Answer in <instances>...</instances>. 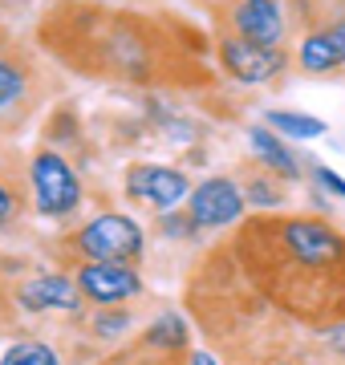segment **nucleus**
Masks as SVG:
<instances>
[{"label":"nucleus","instance_id":"nucleus-19","mask_svg":"<svg viewBox=\"0 0 345 365\" xmlns=\"http://www.w3.org/2000/svg\"><path fill=\"white\" fill-rule=\"evenodd\" d=\"M9 215H13V195H9V191L0 187V223L9 220Z\"/></svg>","mask_w":345,"mask_h":365},{"label":"nucleus","instance_id":"nucleus-8","mask_svg":"<svg viewBox=\"0 0 345 365\" xmlns=\"http://www.w3.org/2000/svg\"><path fill=\"white\" fill-rule=\"evenodd\" d=\"M236 29H240V37H244V41L272 49V45L284 37V16H280V4H277V0H244V4L236 9Z\"/></svg>","mask_w":345,"mask_h":365},{"label":"nucleus","instance_id":"nucleus-6","mask_svg":"<svg viewBox=\"0 0 345 365\" xmlns=\"http://www.w3.org/2000/svg\"><path fill=\"white\" fill-rule=\"evenodd\" d=\"M126 191H130L134 199H143L146 207L171 211L175 203L187 195V179L179 175V170H171V167L138 163V167H130V175H126Z\"/></svg>","mask_w":345,"mask_h":365},{"label":"nucleus","instance_id":"nucleus-14","mask_svg":"<svg viewBox=\"0 0 345 365\" xmlns=\"http://www.w3.org/2000/svg\"><path fill=\"white\" fill-rule=\"evenodd\" d=\"M25 90H29V73L21 69V61L9 57V53H0V110L16 106L25 98Z\"/></svg>","mask_w":345,"mask_h":365},{"label":"nucleus","instance_id":"nucleus-21","mask_svg":"<svg viewBox=\"0 0 345 365\" xmlns=\"http://www.w3.org/2000/svg\"><path fill=\"white\" fill-rule=\"evenodd\" d=\"M280 365H289V361H280Z\"/></svg>","mask_w":345,"mask_h":365},{"label":"nucleus","instance_id":"nucleus-15","mask_svg":"<svg viewBox=\"0 0 345 365\" xmlns=\"http://www.w3.org/2000/svg\"><path fill=\"white\" fill-rule=\"evenodd\" d=\"M0 365H61V361L45 341H16L13 349L0 357Z\"/></svg>","mask_w":345,"mask_h":365},{"label":"nucleus","instance_id":"nucleus-2","mask_svg":"<svg viewBox=\"0 0 345 365\" xmlns=\"http://www.w3.org/2000/svg\"><path fill=\"white\" fill-rule=\"evenodd\" d=\"M78 248L93 264H134L143 256V227L130 215H98L78 232Z\"/></svg>","mask_w":345,"mask_h":365},{"label":"nucleus","instance_id":"nucleus-16","mask_svg":"<svg viewBox=\"0 0 345 365\" xmlns=\"http://www.w3.org/2000/svg\"><path fill=\"white\" fill-rule=\"evenodd\" d=\"M126 321H130L126 313H114V309H106V313L98 317V333H122V329H126Z\"/></svg>","mask_w":345,"mask_h":365},{"label":"nucleus","instance_id":"nucleus-5","mask_svg":"<svg viewBox=\"0 0 345 365\" xmlns=\"http://www.w3.org/2000/svg\"><path fill=\"white\" fill-rule=\"evenodd\" d=\"M220 57H224V69L232 78L248 81V86H260V81L277 78L284 69V53L280 49H264V45H252L244 37H227L220 45Z\"/></svg>","mask_w":345,"mask_h":365},{"label":"nucleus","instance_id":"nucleus-10","mask_svg":"<svg viewBox=\"0 0 345 365\" xmlns=\"http://www.w3.org/2000/svg\"><path fill=\"white\" fill-rule=\"evenodd\" d=\"M301 66L309 73H329V69L345 66V21L305 37V45H301Z\"/></svg>","mask_w":345,"mask_h":365},{"label":"nucleus","instance_id":"nucleus-13","mask_svg":"<svg viewBox=\"0 0 345 365\" xmlns=\"http://www.w3.org/2000/svg\"><path fill=\"white\" fill-rule=\"evenodd\" d=\"M268 122L277 126L284 138H321L325 122L313 114H292V110H268Z\"/></svg>","mask_w":345,"mask_h":365},{"label":"nucleus","instance_id":"nucleus-9","mask_svg":"<svg viewBox=\"0 0 345 365\" xmlns=\"http://www.w3.org/2000/svg\"><path fill=\"white\" fill-rule=\"evenodd\" d=\"M21 304H25L29 313H45V309H61V313H73L81 304V288L66 276H37V280H29L21 284Z\"/></svg>","mask_w":345,"mask_h":365},{"label":"nucleus","instance_id":"nucleus-7","mask_svg":"<svg viewBox=\"0 0 345 365\" xmlns=\"http://www.w3.org/2000/svg\"><path fill=\"white\" fill-rule=\"evenodd\" d=\"M78 288L81 297L98 300V304H122L143 292V280L126 268V264H86L78 272Z\"/></svg>","mask_w":345,"mask_h":365},{"label":"nucleus","instance_id":"nucleus-11","mask_svg":"<svg viewBox=\"0 0 345 365\" xmlns=\"http://www.w3.org/2000/svg\"><path fill=\"white\" fill-rule=\"evenodd\" d=\"M248 143H252L256 158H260L268 170H277V175H284V179H297V175H301V163H297V155H292L289 146L280 143L277 134L268 130V126H252Z\"/></svg>","mask_w":345,"mask_h":365},{"label":"nucleus","instance_id":"nucleus-12","mask_svg":"<svg viewBox=\"0 0 345 365\" xmlns=\"http://www.w3.org/2000/svg\"><path fill=\"white\" fill-rule=\"evenodd\" d=\"M146 345H155L159 353H179V349H187V321L183 317H175V313H167V317H159L155 325L146 329Z\"/></svg>","mask_w":345,"mask_h":365},{"label":"nucleus","instance_id":"nucleus-17","mask_svg":"<svg viewBox=\"0 0 345 365\" xmlns=\"http://www.w3.org/2000/svg\"><path fill=\"white\" fill-rule=\"evenodd\" d=\"M317 182H321V187H329L333 195L345 199V179H341V175H333L329 167H317Z\"/></svg>","mask_w":345,"mask_h":365},{"label":"nucleus","instance_id":"nucleus-20","mask_svg":"<svg viewBox=\"0 0 345 365\" xmlns=\"http://www.w3.org/2000/svg\"><path fill=\"white\" fill-rule=\"evenodd\" d=\"M191 365H215V361L207 357V353H195V357H191Z\"/></svg>","mask_w":345,"mask_h":365},{"label":"nucleus","instance_id":"nucleus-1","mask_svg":"<svg viewBox=\"0 0 345 365\" xmlns=\"http://www.w3.org/2000/svg\"><path fill=\"white\" fill-rule=\"evenodd\" d=\"M244 264L284 313L301 321L345 317V235L321 220H256L240 235Z\"/></svg>","mask_w":345,"mask_h":365},{"label":"nucleus","instance_id":"nucleus-3","mask_svg":"<svg viewBox=\"0 0 345 365\" xmlns=\"http://www.w3.org/2000/svg\"><path fill=\"white\" fill-rule=\"evenodd\" d=\"M29 179H33V199H37V211L49 215V220H61L81 203V187L78 175L69 170V163L53 150H41L33 155V167H29Z\"/></svg>","mask_w":345,"mask_h":365},{"label":"nucleus","instance_id":"nucleus-18","mask_svg":"<svg viewBox=\"0 0 345 365\" xmlns=\"http://www.w3.org/2000/svg\"><path fill=\"white\" fill-rule=\"evenodd\" d=\"M252 187H256V191H248V195H252L256 203H280V191L272 187V182H260V179H256Z\"/></svg>","mask_w":345,"mask_h":365},{"label":"nucleus","instance_id":"nucleus-4","mask_svg":"<svg viewBox=\"0 0 345 365\" xmlns=\"http://www.w3.org/2000/svg\"><path fill=\"white\" fill-rule=\"evenodd\" d=\"M244 215V195L232 179H207L191 191V223L195 227H227Z\"/></svg>","mask_w":345,"mask_h":365}]
</instances>
